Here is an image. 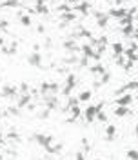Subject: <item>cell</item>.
Here are the masks:
<instances>
[{
	"label": "cell",
	"mask_w": 138,
	"mask_h": 160,
	"mask_svg": "<svg viewBox=\"0 0 138 160\" xmlns=\"http://www.w3.org/2000/svg\"><path fill=\"white\" fill-rule=\"evenodd\" d=\"M27 62H29L31 65H40V64H42V55L31 53V55H29V58H27Z\"/></svg>",
	"instance_id": "cell-1"
},
{
	"label": "cell",
	"mask_w": 138,
	"mask_h": 160,
	"mask_svg": "<svg viewBox=\"0 0 138 160\" xmlns=\"http://www.w3.org/2000/svg\"><path fill=\"white\" fill-rule=\"evenodd\" d=\"M115 135H117V126L107 124V126H106V137H107V140H113V138H115Z\"/></svg>",
	"instance_id": "cell-2"
},
{
	"label": "cell",
	"mask_w": 138,
	"mask_h": 160,
	"mask_svg": "<svg viewBox=\"0 0 138 160\" xmlns=\"http://www.w3.org/2000/svg\"><path fill=\"white\" fill-rule=\"evenodd\" d=\"M89 98H91V91H84V93H80V95H78L76 100H78V102H87Z\"/></svg>",
	"instance_id": "cell-3"
},
{
	"label": "cell",
	"mask_w": 138,
	"mask_h": 160,
	"mask_svg": "<svg viewBox=\"0 0 138 160\" xmlns=\"http://www.w3.org/2000/svg\"><path fill=\"white\" fill-rule=\"evenodd\" d=\"M127 157H129V160H138V153H136L135 149H131V151L127 153Z\"/></svg>",
	"instance_id": "cell-4"
}]
</instances>
